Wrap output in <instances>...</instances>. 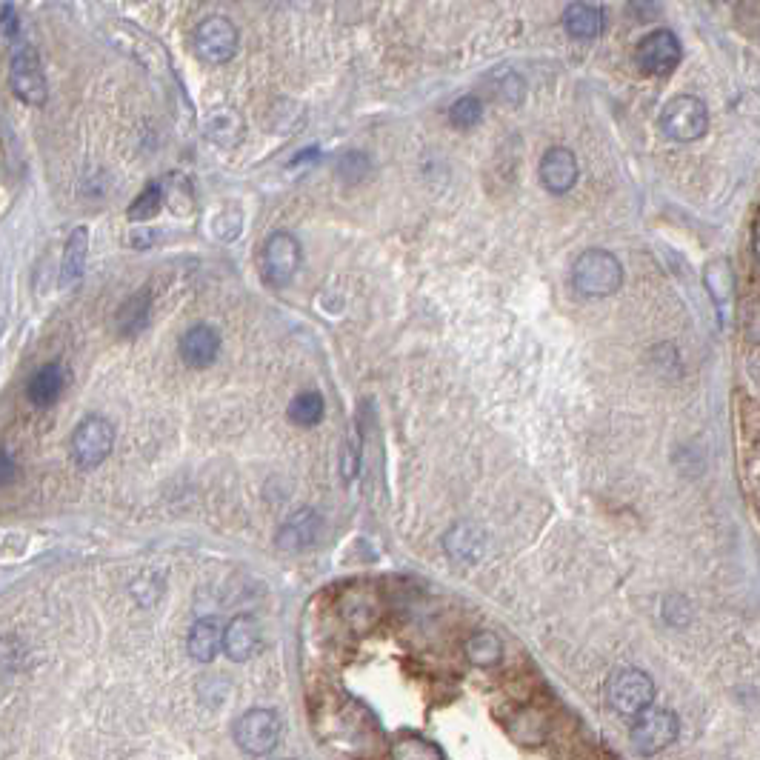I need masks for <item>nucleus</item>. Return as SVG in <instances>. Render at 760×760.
Segmentation results:
<instances>
[{
    "instance_id": "nucleus-1",
    "label": "nucleus",
    "mask_w": 760,
    "mask_h": 760,
    "mask_svg": "<svg viewBox=\"0 0 760 760\" xmlns=\"http://www.w3.org/2000/svg\"><path fill=\"white\" fill-rule=\"evenodd\" d=\"M572 286L583 298H609L623 286V263L609 249H586L572 266Z\"/></svg>"
},
{
    "instance_id": "nucleus-2",
    "label": "nucleus",
    "mask_w": 760,
    "mask_h": 760,
    "mask_svg": "<svg viewBox=\"0 0 760 760\" xmlns=\"http://www.w3.org/2000/svg\"><path fill=\"white\" fill-rule=\"evenodd\" d=\"M303 263V249L300 240L292 232H272L269 238L263 240L260 249V275L272 286V289H283L289 286L295 275L300 272Z\"/></svg>"
},
{
    "instance_id": "nucleus-3",
    "label": "nucleus",
    "mask_w": 760,
    "mask_h": 760,
    "mask_svg": "<svg viewBox=\"0 0 760 760\" xmlns=\"http://www.w3.org/2000/svg\"><path fill=\"white\" fill-rule=\"evenodd\" d=\"M652 698H655V683L635 666L615 669L606 680V700L623 718H638L643 709L652 706Z\"/></svg>"
},
{
    "instance_id": "nucleus-4",
    "label": "nucleus",
    "mask_w": 760,
    "mask_h": 760,
    "mask_svg": "<svg viewBox=\"0 0 760 760\" xmlns=\"http://www.w3.org/2000/svg\"><path fill=\"white\" fill-rule=\"evenodd\" d=\"M660 132L678 143H695L709 132V109L695 95H675L660 112Z\"/></svg>"
},
{
    "instance_id": "nucleus-5",
    "label": "nucleus",
    "mask_w": 760,
    "mask_h": 760,
    "mask_svg": "<svg viewBox=\"0 0 760 760\" xmlns=\"http://www.w3.org/2000/svg\"><path fill=\"white\" fill-rule=\"evenodd\" d=\"M9 89L26 106H43L49 98V86L43 75V63L35 46L20 43L9 58Z\"/></svg>"
},
{
    "instance_id": "nucleus-6",
    "label": "nucleus",
    "mask_w": 760,
    "mask_h": 760,
    "mask_svg": "<svg viewBox=\"0 0 760 760\" xmlns=\"http://www.w3.org/2000/svg\"><path fill=\"white\" fill-rule=\"evenodd\" d=\"M192 46L195 55L209 66H223L229 60H235L240 49L238 26L223 15H212V18L200 20L192 32Z\"/></svg>"
},
{
    "instance_id": "nucleus-7",
    "label": "nucleus",
    "mask_w": 760,
    "mask_h": 760,
    "mask_svg": "<svg viewBox=\"0 0 760 760\" xmlns=\"http://www.w3.org/2000/svg\"><path fill=\"white\" fill-rule=\"evenodd\" d=\"M280 738H283V720L275 709H266V706L249 709L235 723V740L246 755L263 758L275 752Z\"/></svg>"
},
{
    "instance_id": "nucleus-8",
    "label": "nucleus",
    "mask_w": 760,
    "mask_h": 760,
    "mask_svg": "<svg viewBox=\"0 0 760 760\" xmlns=\"http://www.w3.org/2000/svg\"><path fill=\"white\" fill-rule=\"evenodd\" d=\"M69 449L80 469H95L115 449V426L100 415H89L75 426Z\"/></svg>"
},
{
    "instance_id": "nucleus-9",
    "label": "nucleus",
    "mask_w": 760,
    "mask_h": 760,
    "mask_svg": "<svg viewBox=\"0 0 760 760\" xmlns=\"http://www.w3.org/2000/svg\"><path fill=\"white\" fill-rule=\"evenodd\" d=\"M680 720L669 709H643L632 723V746L643 758H652L678 740Z\"/></svg>"
},
{
    "instance_id": "nucleus-10",
    "label": "nucleus",
    "mask_w": 760,
    "mask_h": 760,
    "mask_svg": "<svg viewBox=\"0 0 760 760\" xmlns=\"http://www.w3.org/2000/svg\"><path fill=\"white\" fill-rule=\"evenodd\" d=\"M680 60H683V46H680L678 35L672 29L649 32L635 49V63L640 66V72L655 75V78L672 75L680 66Z\"/></svg>"
},
{
    "instance_id": "nucleus-11",
    "label": "nucleus",
    "mask_w": 760,
    "mask_h": 760,
    "mask_svg": "<svg viewBox=\"0 0 760 760\" xmlns=\"http://www.w3.org/2000/svg\"><path fill=\"white\" fill-rule=\"evenodd\" d=\"M578 175L580 166L572 149H566V146H552V149L543 152L538 166V178L546 192H552V195H566V192H572L575 183H578Z\"/></svg>"
},
{
    "instance_id": "nucleus-12",
    "label": "nucleus",
    "mask_w": 760,
    "mask_h": 760,
    "mask_svg": "<svg viewBox=\"0 0 760 760\" xmlns=\"http://www.w3.org/2000/svg\"><path fill=\"white\" fill-rule=\"evenodd\" d=\"M180 360L189 369H206L212 366L220 355V335L215 326L209 323H195L192 329L183 332V338L178 343Z\"/></svg>"
},
{
    "instance_id": "nucleus-13",
    "label": "nucleus",
    "mask_w": 760,
    "mask_h": 760,
    "mask_svg": "<svg viewBox=\"0 0 760 760\" xmlns=\"http://www.w3.org/2000/svg\"><path fill=\"white\" fill-rule=\"evenodd\" d=\"M320 532H323V518L318 512L315 509H298L280 526L275 543H278V549H286V552H303V549H312L318 543Z\"/></svg>"
},
{
    "instance_id": "nucleus-14",
    "label": "nucleus",
    "mask_w": 760,
    "mask_h": 760,
    "mask_svg": "<svg viewBox=\"0 0 760 760\" xmlns=\"http://www.w3.org/2000/svg\"><path fill=\"white\" fill-rule=\"evenodd\" d=\"M260 646H263L260 623L252 615H238L223 629V652L235 663H246V660L255 658Z\"/></svg>"
},
{
    "instance_id": "nucleus-15",
    "label": "nucleus",
    "mask_w": 760,
    "mask_h": 760,
    "mask_svg": "<svg viewBox=\"0 0 760 760\" xmlns=\"http://www.w3.org/2000/svg\"><path fill=\"white\" fill-rule=\"evenodd\" d=\"M86 260H89V229L75 226L66 238L63 258H60V289L78 286L83 272H86Z\"/></svg>"
},
{
    "instance_id": "nucleus-16",
    "label": "nucleus",
    "mask_w": 760,
    "mask_h": 760,
    "mask_svg": "<svg viewBox=\"0 0 760 760\" xmlns=\"http://www.w3.org/2000/svg\"><path fill=\"white\" fill-rule=\"evenodd\" d=\"M63 389H66V369L60 363H46L26 383V400L38 409H46L58 403Z\"/></svg>"
},
{
    "instance_id": "nucleus-17",
    "label": "nucleus",
    "mask_w": 760,
    "mask_h": 760,
    "mask_svg": "<svg viewBox=\"0 0 760 760\" xmlns=\"http://www.w3.org/2000/svg\"><path fill=\"white\" fill-rule=\"evenodd\" d=\"M203 135H206L209 143H215L220 149H235L240 140H243V135H246L243 115H240L238 109L220 106L203 123Z\"/></svg>"
},
{
    "instance_id": "nucleus-18",
    "label": "nucleus",
    "mask_w": 760,
    "mask_h": 760,
    "mask_svg": "<svg viewBox=\"0 0 760 760\" xmlns=\"http://www.w3.org/2000/svg\"><path fill=\"white\" fill-rule=\"evenodd\" d=\"M603 23H606L603 9L592 6V3H586V0H575V3H569V6H566V12H563V29L569 32V38H575V40L600 38Z\"/></svg>"
},
{
    "instance_id": "nucleus-19",
    "label": "nucleus",
    "mask_w": 760,
    "mask_h": 760,
    "mask_svg": "<svg viewBox=\"0 0 760 760\" xmlns=\"http://www.w3.org/2000/svg\"><path fill=\"white\" fill-rule=\"evenodd\" d=\"M186 649L192 660L198 663H212L223 649V626L218 618H200L186 638Z\"/></svg>"
},
{
    "instance_id": "nucleus-20",
    "label": "nucleus",
    "mask_w": 760,
    "mask_h": 760,
    "mask_svg": "<svg viewBox=\"0 0 760 760\" xmlns=\"http://www.w3.org/2000/svg\"><path fill=\"white\" fill-rule=\"evenodd\" d=\"M703 286L706 292L712 295L715 306L723 309L729 306L732 298H735V269H732V260L729 258H715L706 263L703 269Z\"/></svg>"
},
{
    "instance_id": "nucleus-21",
    "label": "nucleus",
    "mask_w": 760,
    "mask_h": 760,
    "mask_svg": "<svg viewBox=\"0 0 760 760\" xmlns=\"http://www.w3.org/2000/svg\"><path fill=\"white\" fill-rule=\"evenodd\" d=\"M149 315H152V298L149 292H135L129 300H123V306L115 315V329L120 338H135L146 326H149Z\"/></svg>"
},
{
    "instance_id": "nucleus-22",
    "label": "nucleus",
    "mask_w": 760,
    "mask_h": 760,
    "mask_svg": "<svg viewBox=\"0 0 760 760\" xmlns=\"http://www.w3.org/2000/svg\"><path fill=\"white\" fill-rule=\"evenodd\" d=\"M443 546L449 552V558L460 560V563H469V560L480 558V549H483V532L472 523H458L446 532L443 538Z\"/></svg>"
},
{
    "instance_id": "nucleus-23",
    "label": "nucleus",
    "mask_w": 760,
    "mask_h": 760,
    "mask_svg": "<svg viewBox=\"0 0 760 760\" xmlns=\"http://www.w3.org/2000/svg\"><path fill=\"white\" fill-rule=\"evenodd\" d=\"M489 89H492V98L503 103V106H520L526 100V80L520 78L515 69L509 66H500L489 75Z\"/></svg>"
},
{
    "instance_id": "nucleus-24",
    "label": "nucleus",
    "mask_w": 760,
    "mask_h": 760,
    "mask_svg": "<svg viewBox=\"0 0 760 760\" xmlns=\"http://www.w3.org/2000/svg\"><path fill=\"white\" fill-rule=\"evenodd\" d=\"M466 658L478 669H492L503 660V643L495 632H475L466 640Z\"/></svg>"
},
{
    "instance_id": "nucleus-25",
    "label": "nucleus",
    "mask_w": 760,
    "mask_h": 760,
    "mask_svg": "<svg viewBox=\"0 0 760 760\" xmlns=\"http://www.w3.org/2000/svg\"><path fill=\"white\" fill-rule=\"evenodd\" d=\"M323 415H326V403L318 389H306L289 403V420L295 426H318Z\"/></svg>"
},
{
    "instance_id": "nucleus-26",
    "label": "nucleus",
    "mask_w": 760,
    "mask_h": 760,
    "mask_svg": "<svg viewBox=\"0 0 760 760\" xmlns=\"http://www.w3.org/2000/svg\"><path fill=\"white\" fill-rule=\"evenodd\" d=\"M163 200H166V186L160 180H155V183H149L138 198L129 203L126 218L132 220V223H146V220H152L163 209Z\"/></svg>"
},
{
    "instance_id": "nucleus-27",
    "label": "nucleus",
    "mask_w": 760,
    "mask_h": 760,
    "mask_svg": "<svg viewBox=\"0 0 760 760\" xmlns=\"http://www.w3.org/2000/svg\"><path fill=\"white\" fill-rule=\"evenodd\" d=\"M392 760H443V752H440L438 743H432V740L406 735V738L395 740Z\"/></svg>"
},
{
    "instance_id": "nucleus-28",
    "label": "nucleus",
    "mask_w": 760,
    "mask_h": 760,
    "mask_svg": "<svg viewBox=\"0 0 760 760\" xmlns=\"http://www.w3.org/2000/svg\"><path fill=\"white\" fill-rule=\"evenodd\" d=\"M480 120H483V100L478 95H463L452 103V109H449V123L455 126V129H475Z\"/></svg>"
},
{
    "instance_id": "nucleus-29",
    "label": "nucleus",
    "mask_w": 760,
    "mask_h": 760,
    "mask_svg": "<svg viewBox=\"0 0 760 760\" xmlns=\"http://www.w3.org/2000/svg\"><path fill=\"white\" fill-rule=\"evenodd\" d=\"M372 172V158L366 152H346L340 155L338 166H335V175H338L343 183H363Z\"/></svg>"
},
{
    "instance_id": "nucleus-30",
    "label": "nucleus",
    "mask_w": 760,
    "mask_h": 760,
    "mask_svg": "<svg viewBox=\"0 0 760 760\" xmlns=\"http://www.w3.org/2000/svg\"><path fill=\"white\" fill-rule=\"evenodd\" d=\"M240 232H243V212L238 206H226L212 218V235L218 240L229 243V240L240 238Z\"/></svg>"
},
{
    "instance_id": "nucleus-31",
    "label": "nucleus",
    "mask_w": 760,
    "mask_h": 760,
    "mask_svg": "<svg viewBox=\"0 0 760 760\" xmlns=\"http://www.w3.org/2000/svg\"><path fill=\"white\" fill-rule=\"evenodd\" d=\"M626 12L638 23H646L649 18H658L660 15V0H629Z\"/></svg>"
},
{
    "instance_id": "nucleus-32",
    "label": "nucleus",
    "mask_w": 760,
    "mask_h": 760,
    "mask_svg": "<svg viewBox=\"0 0 760 760\" xmlns=\"http://www.w3.org/2000/svg\"><path fill=\"white\" fill-rule=\"evenodd\" d=\"M18 12H15V6L12 3H6L3 6V12H0V32H3V38L6 40H18Z\"/></svg>"
},
{
    "instance_id": "nucleus-33",
    "label": "nucleus",
    "mask_w": 760,
    "mask_h": 760,
    "mask_svg": "<svg viewBox=\"0 0 760 760\" xmlns=\"http://www.w3.org/2000/svg\"><path fill=\"white\" fill-rule=\"evenodd\" d=\"M158 238L160 235L155 229H149V226H135L132 235H129V243H132V249H140V252H143V249H152Z\"/></svg>"
},
{
    "instance_id": "nucleus-34",
    "label": "nucleus",
    "mask_w": 760,
    "mask_h": 760,
    "mask_svg": "<svg viewBox=\"0 0 760 760\" xmlns=\"http://www.w3.org/2000/svg\"><path fill=\"white\" fill-rule=\"evenodd\" d=\"M15 478H18V466H15V460L9 458L6 452H0V486H9Z\"/></svg>"
}]
</instances>
